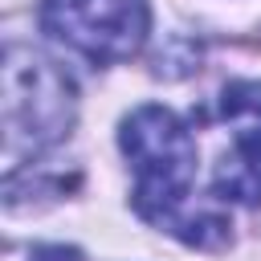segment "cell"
Masks as SVG:
<instances>
[{
	"mask_svg": "<svg viewBox=\"0 0 261 261\" xmlns=\"http://www.w3.org/2000/svg\"><path fill=\"white\" fill-rule=\"evenodd\" d=\"M212 188L220 200L261 208V130H237L232 151L216 163Z\"/></svg>",
	"mask_w": 261,
	"mask_h": 261,
	"instance_id": "obj_4",
	"label": "cell"
},
{
	"mask_svg": "<svg viewBox=\"0 0 261 261\" xmlns=\"http://www.w3.org/2000/svg\"><path fill=\"white\" fill-rule=\"evenodd\" d=\"M220 110L237 130H261V82H232L220 98Z\"/></svg>",
	"mask_w": 261,
	"mask_h": 261,
	"instance_id": "obj_5",
	"label": "cell"
},
{
	"mask_svg": "<svg viewBox=\"0 0 261 261\" xmlns=\"http://www.w3.org/2000/svg\"><path fill=\"white\" fill-rule=\"evenodd\" d=\"M118 143L135 167V208L143 220L175 232L188 245H220L228 220L216 212H184L196 175V139L167 106H139L126 114Z\"/></svg>",
	"mask_w": 261,
	"mask_h": 261,
	"instance_id": "obj_1",
	"label": "cell"
},
{
	"mask_svg": "<svg viewBox=\"0 0 261 261\" xmlns=\"http://www.w3.org/2000/svg\"><path fill=\"white\" fill-rule=\"evenodd\" d=\"M41 24L94 65L126 61L147 41V0H45Z\"/></svg>",
	"mask_w": 261,
	"mask_h": 261,
	"instance_id": "obj_3",
	"label": "cell"
},
{
	"mask_svg": "<svg viewBox=\"0 0 261 261\" xmlns=\"http://www.w3.org/2000/svg\"><path fill=\"white\" fill-rule=\"evenodd\" d=\"M29 261H82V253L65 249V245H41V249H33Z\"/></svg>",
	"mask_w": 261,
	"mask_h": 261,
	"instance_id": "obj_6",
	"label": "cell"
},
{
	"mask_svg": "<svg viewBox=\"0 0 261 261\" xmlns=\"http://www.w3.org/2000/svg\"><path fill=\"white\" fill-rule=\"evenodd\" d=\"M73 122V86L69 77L33 49H8L4 57V159L57 143Z\"/></svg>",
	"mask_w": 261,
	"mask_h": 261,
	"instance_id": "obj_2",
	"label": "cell"
}]
</instances>
